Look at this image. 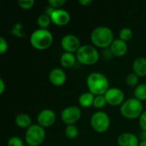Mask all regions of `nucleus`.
I'll return each mask as SVG.
<instances>
[{
	"instance_id": "nucleus-1",
	"label": "nucleus",
	"mask_w": 146,
	"mask_h": 146,
	"mask_svg": "<svg viewBox=\"0 0 146 146\" xmlns=\"http://www.w3.org/2000/svg\"><path fill=\"white\" fill-rule=\"evenodd\" d=\"M86 86L91 93L95 96L104 95L110 88L106 75L100 72H92L86 78Z\"/></svg>"
},
{
	"instance_id": "nucleus-2",
	"label": "nucleus",
	"mask_w": 146,
	"mask_h": 146,
	"mask_svg": "<svg viewBox=\"0 0 146 146\" xmlns=\"http://www.w3.org/2000/svg\"><path fill=\"white\" fill-rule=\"evenodd\" d=\"M91 41L95 47L107 49L110 47L115 40L113 31L105 26H99L94 28L90 36Z\"/></svg>"
},
{
	"instance_id": "nucleus-3",
	"label": "nucleus",
	"mask_w": 146,
	"mask_h": 146,
	"mask_svg": "<svg viewBox=\"0 0 146 146\" xmlns=\"http://www.w3.org/2000/svg\"><path fill=\"white\" fill-rule=\"evenodd\" d=\"M31 45L38 50H45L49 49L53 43V35L48 29L38 28L30 35Z\"/></svg>"
},
{
	"instance_id": "nucleus-4",
	"label": "nucleus",
	"mask_w": 146,
	"mask_h": 146,
	"mask_svg": "<svg viewBox=\"0 0 146 146\" xmlns=\"http://www.w3.org/2000/svg\"><path fill=\"white\" fill-rule=\"evenodd\" d=\"M120 112L121 115L128 120H135L140 117L144 112V104L135 98H131L124 101L121 105Z\"/></svg>"
},
{
	"instance_id": "nucleus-5",
	"label": "nucleus",
	"mask_w": 146,
	"mask_h": 146,
	"mask_svg": "<svg viewBox=\"0 0 146 146\" xmlns=\"http://www.w3.org/2000/svg\"><path fill=\"white\" fill-rule=\"evenodd\" d=\"M77 61L83 65L92 66L96 64L99 60V52L93 45L84 44L81 45L75 53Z\"/></svg>"
},
{
	"instance_id": "nucleus-6",
	"label": "nucleus",
	"mask_w": 146,
	"mask_h": 146,
	"mask_svg": "<svg viewBox=\"0 0 146 146\" xmlns=\"http://www.w3.org/2000/svg\"><path fill=\"white\" fill-rule=\"evenodd\" d=\"M46 133L44 127L38 124H33L25 133V140L29 146H39L45 139Z\"/></svg>"
},
{
	"instance_id": "nucleus-7",
	"label": "nucleus",
	"mask_w": 146,
	"mask_h": 146,
	"mask_svg": "<svg viewBox=\"0 0 146 146\" xmlns=\"http://www.w3.org/2000/svg\"><path fill=\"white\" fill-rule=\"evenodd\" d=\"M91 127L98 133H106L110 127V118L109 115L102 110L96 111L91 117Z\"/></svg>"
},
{
	"instance_id": "nucleus-8",
	"label": "nucleus",
	"mask_w": 146,
	"mask_h": 146,
	"mask_svg": "<svg viewBox=\"0 0 146 146\" xmlns=\"http://www.w3.org/2000/svg\"><path fill=\"white\" fill-rule=\"evenodd\" d=\"M81 110L77 106H68L61 112V119L67 126L75 125L81 117Z\"/></svg>"
},
{
	"instance_id": "nucleus-9",
	"label": "nucleus",
	"mask_w": 146,
	"mask_h": 146,
	"mask_svg": "<svg viewBox=\"0 0 146 146\" xmlns=\"http://www.w3.org/2000/svg\"><path fill=\"white\" fill-rule=\"evenodd\" d=\"M107 104L111 106H121L125 101L123 91L118 87H110L104 94Z\"/></svg>"
},
{
	"instance_id": "nucleus-10",
	"label": "nucleus",
	"mask_w": 146,
	"mask_h": 146,
	"mask_svg": "<svg viewBox=\"0 0 146 146\" xmlns=\"http://www.w3.org/2000/svg\"><path fill=\"white\" fill-rule=\"evenodd\" d=\"M61 46L65 50V52L76 53L80 48V41L79 38L74 34H66L62 37L61 40Z\"/></svg>"
},
{
	"instance_id": "nucleus-11",
	"label": "nucleus",
	"mask_w": 146,
	"mask_h": 146,
	"mask_svg": "<svg viewBox=\"0 0 146 146\" xmlns=\"http://www.w3.org/2000/svg\"><path fill=\"white\" fill-rule=\"evenodd\" d=\"M56 120V113L50 109H44L41 110L37 116V124L42 127H50L55 124Z\"/></svg>"
},
{
	"instance_id": "nucleus-12",
	"label": "nucleus",
	"mask_w": 146,
	"mask_h": 146,
	"mask_svg": "<svg viewBox=\"0 0 146 146\" xmlns=\"http://www.w3.org/2000/svg\"><path fill=\"white\" fill-rule=\"evenodd\" d=\"M71 19L70 14L63 9H55L50 15L51 22L56 26H66L69 23Z\"/></svg>"
},
{
	"instance_id": "nucleus-13",
	"label": "nucleus",
	"mask_w": 146,
	"mask_h": 146,
	"mask_svg": "<svg viewBox=\"0 0 146 146\" xmlns=\"http://www.w3.org/2000/svg\"><path fill=\"white\" fill-rule=\"evenodd\" d=\"M49 80L55 86H62L67 80V75L63 69L55 68L50 70L49 74Z\"/></svg>"
},
{
	"instance_id": "nucleus-14",
	"label": "nucleus",
	"mask_w": 146,
	"mask_h": 146,
	"mask_svg": "<svg viewBox=\"0 0 146 146\" xmlns=\"http://www.w3.org/2000/svg\"><path fill=\"white\" fill-rule=\"evenodd\" d=\"M110 49L114 56L121 57L127 54V52L128 50V45H127V42H125L120 38H116L114 40V42L110 45Z\"/></svg>"
},
{
	"instance_id": "nucleus-15",
	"label": "nucleus",
	"mask_w": 146,
	"mask_h": 146,
	"mask_svg": "<svg viewBox=\"0 0 146 146\" xmlns=\"http://www.w3.org/2000/svg\"><path fill=\"white\" fill-rule=\"evenodd\" d=\"M117 143L119 146H139V140L134 133L126 132L119 135Z\"/></svg>"
},
{
	"instance_id": "nucleus-16",
	"label": "nucleus",
	"mask_w": 146,
	"mask_h": 146,
	"mask_svg": "<svg viewBox=\"0 0 146 146\" xmlns=\"http://www.w3.org/2000/svg\"><path fill=\"white\" fill-rule=\"evenodd\" d=\"M133 70L139 77L146 76V58L144 56L137 57L133 62Z\"/></svg>"
},
{
	"instance_id": "nucleus-17",
	"label": "nucleus",
	"mask_w": 146,
	"mask_h": 146,
	"mask_svg": "<svg viewBox=\"0 0 146 146\" xmlns=\"http://www.w3.org/2000/svg\"><path fill=\"white\" fill-rule=\"evenodd\" d=\"M77 61L76 56L74 53L70 52H64L60 57V63L62 67L65 68H72Z\"/></svg>"
},
{
	"instance_id": "nucleus-18",
	"label": "nucleus",
	"mask_w": 146,
	"mask_h": 146,
	"mask_svg": "<svg viewBox=\"0 0 146 146\" xmlns=\"http://www.w3.org/2000/svg\"><path fill=\"white\" fill-rule=\"evenodd\" d=\"M94 99H95V95H93L90 92H87L82 93L79 97L78 101H79V104L82 108H89L91 106H93Z\"/></svg>"
},
{
	"instance_id": "nucleus-19",
	"label": "nucleus",
	"mask_w": 146,
	"mask_h": 146,
	"mask_svg": "<svg viewBox=\"0 0 146 146\" xmlns=\"http://www.w3.org/2000/svg\"><path fill=\"white\" fill-rule=\"evenodd\" d=\"M15 124L17 127L21 128H28L30 127L32 124V118L30 117L29 115L25 114V113H21L16 115L15 117Z\"/></svg>"
},
{
	"instance_id": "nucleus-20",
	"label": "nucleus",
	"mask_w": 146,
	"mask_h": 146,
	"mask_svg": "<svg viewBox=\"0 0 146 146\" xmlns=\"http://www.w3.org/2000/svg\"><path fill=\"white\" fill-rule=\"evenodd\" d=\"M134 98L139 99V101L143 102L146 100V84L141 83L139 84L133 91Z\"/></svg>"
},
{
	"instance_id": "nucleus-21",
	"label": "nucleus",
	"mask_w": 146,
	"mask_h": 146,
	"mask_svg": "<svg viewBox=\"0 0 146 146\" xmlns=\"http://www.w3.org/2000/svg\"><path fill=\"white\" fill-rule=\"evenodd\" d=\"M65 136L69 139H75L80 134L79 128L75 125H68L65 128Z\"/></svg>"
},
{
	"instance_id": "nucleus-22",
	"label": "nucleus",
	"mask_w": 146,
	"mask_h": 146,
	"mask_svg": "<svg viewBox=\"0 0 146 146\" xmlns=\"http://www.w3.org/2000/svg\"><path fill=\"white\" fill-rule=\"evenodd\" d=\"M50 23H51L50 17L44 13L38 15L37 19V24L41 29H48V27L50 25Z\"/></svg>"
},
{
	"instance_id": "nucleus-23",
	"label": "nucleus",
	"mask_w": 146,
	"mask_h": 146,
	"mask_svg": "<svg viewBox=\"0 0 146 146\" xmlns=\"http://www.w3.org/2000/svg\"><path fill=\"white\" fill-rule=\"evenodd\" d=\"M10 33L12 35L17 37V38H22L25 36L24 33V27L21 23H15L10 30Z\"/></svg>"
},
{
	"instance_id": "nucleus-24",
	"label": "nucleus",
	"mask_w": 146,
	"mask_h": 146,
	"mask_svg": "<svg viewBox=\"0 0 146 146\" xmlns=\"http://www.w3.org/2000/svg\"><path fill=\"white\" fill-rule=\"evenodd\" d=\"M133 38V31L129 28V27H123L122 29H121L120 33H119V38L127 42L129 40H131V38Z\"/></svg>"
},
{
	"instance_id": "nucleus-25",
	"label": "nucleus",
	"mask_w": 146,
	"mask_h": 146,
	"mask_svg": "<svg viewBox=\"0 0 146 146\" xmlns=\"http://www.w3.org/2000/svg\"><path fill=\"white\" fill-rule=\"evenodd\" d=\"M139 77L134 73L128 74L126 78L127 85L129 86H132V87H136L139 85Z\"/></svg>"
},
{
	"instance_id": "nucleus-26",
	"label": "nucleus",
	"mask_w": 146,
	"mask_h": 146,
	"mask_svg": "<svg viewBox=\"0 0 146 146\" xmlns=\"http://www.w3.org/2000/svg\"><path fill=\"white\" fill-rule=\"evenodd\" d=\"M106 104H107V101H106V99H105L104 95L95 96L93 106H94L96 109H103L104 107H105Z\"/></svg>"
},
{
	"instance_id": "nucleus-27",
	"label": "nucleus",
	"mask_w": 146,
	"mask_h": 146,
	"mask_svg": "<svg viewBox=\"0 0 146 146\" xmlns=\"http://www.w3.org/2000/svg\"><path fill=\"white\" fill-rule=\"evenodd\" d=\"M17 3L21 9H22L24 10H28L33 7L35 1L34 0H18Z\"/></svg>"
},
{
	"instance_id": "nucleus-28",
	"label": "nucleus",
	"mask_w": 146,
	"mask_h": 146,
	"mask_svg": "<svg viewBox=\"0 0 146 146\" xmlns=\"http://www.w3.org/2000/svg\"><path fill=\"white\" fill-rule=\"evenodd\" d=\"M7 146H24L22 139L18 136H12L9 139Z\"/></svg>"
},
{
	"instance_id": "nucleus-29",
	"label": "nucleus",
	"mask_w": 146,
	"mask_h": 146,
	"mask_svg": "<svg viewBox=\"0 0 146 146\" xmlns=\"http://www.w3.org/2000/svg\"><path fill=\"white\" fill-rule=\"evenodd\" d=\"M66 3H67L66 0H49L48 1L49 6L54 9H61Z\"/></svg>"
},
{
	"instance_id": "nucleus-30",
	"label": "nucleus",
	"mask_w": 146,
	"mask_h": 146,
	"mask_svg": "<svg viewBox=\"0 0 146 146\" xmlns=\"http://www.w3.org/2000/svg\"><path fill=\"white\" fill-rule=\"evenodd\" d=\"M139 123L141 130L143 132H146V110H144V112L139 118Z\"/></svg>"
},
{
	"instance_id": "nucleus-31",
	"label": "nucleus",
	"mask_w": 146,
	"mask_h": 146,
	"mask_svg": "<svg viewBox=\"0 0 146 146\" xmlns=\"http://www.w3.org/2000/svg\"><path fill=\"white\" fill-rule=\"evenodd\" d=\"M9 49V44L3 37H0V53L4 54Z\"/></svg>"
},
{
	"instance_id": "nucleus-32",
	"label": "nucleus",
	"mask_w": 146,
	"mask_h": 146,
	"mask_svg": "<svg viewBox=\"0 0 146 146\" xmlns=\"http://www.w3.org/2000/svg\"><path fill=\"white\" fill-rule=\"evenodd\" d=\"M92 3V0H79V3L82 6H89Z\"/></svg>"
},
{
	"instance_id": "nucleus-33",
	"label": "nucleus",
	"mask_w": 146,
	"mask_h": 146,
	"mask_svg": "<svg viewBox=\"0 0 146 146\" xmlns=\"http://www.w3.org/2000/svg\"><path fill=\"white\" fill-rule=\"evenodd\" d=\"M5 87H6V85H5V82L3 79L0 80V94H3L5 91Z\"/></svg>"
},
{
	"instance_id": "nucleus-34",
	"label": "nucleus",
	"mask_w": 146,
	"mask_h": 146,
	"mask_svg": "<svg viewBox=\"0 0 146 146\" xmlns=\"http://www.w3.org/2000/svg\"><path fill=\"white\" fill-rule=\"evenodd\" d=\"M141 139H142V140H146V132H142Z\"/></svg>"
},
{
	"instance_id": "nucleus-35",
	"label": "nucleus",
	"mask_w": 146,
	"mask_h": 146,
	"mask_svg": "<svg viewBox=\"0 0 146 146\" xmlns=\"http://www.w3.org/2000/svg\"><path fill=\"white\" fill-rule=\"evenodd\" d=\"M139 146H146V140H141V141L139 142Z\"/></svg>"
},
{
	"instance_id": "nucleus-36",
	"label": "nucleus",
	"mask_w": 146,
	"mask_h": 146,
	"mask_svg": "<svg viewBox=\"0 0 146 146\" xmlns=\"http://www.w3.org/2000/svg\"><path fill=\"white\" fill-rule=\"evenodd\" d=\"M27 146H29V145H27Z\"/></svg>"
}]
</instances>
